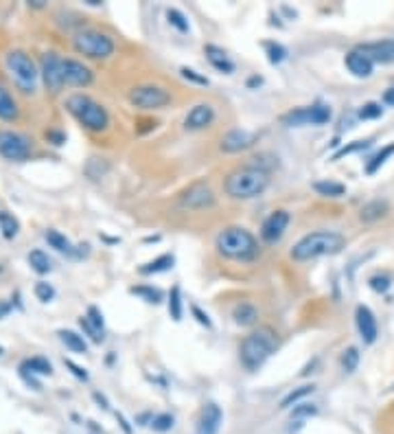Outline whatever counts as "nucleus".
<instances>
[{
    "label": "nucleus",
    "instance_id": "1",
    "mask_svg": "<svg viewBox=\"0 0 394 434\" xmlns=\"http://www.w3.org/2000/svg\"><path fill=\"white\" fill-rule=\"evenodd\" d=\"M269 187V173L263 167H241L228 173L223 189L235 200H252L259 198Z\"/></svg>",
    "mask_w": 394,
    "mask_h": 434
},
{
    "label": "nucleus",
    "instance_id": "2",
    "mask_svg": "<svg viewBox=\"0 0 394 434\" xmlns=\"http://www.w3.org/2000/svg\"><path fill=\"white\" fill-rule=\"evenodd\" d=\"M217 252L233 261H252L259 257V244L250 231L241 226H228L217 235Z\"/></svg>",
    "mask_w": 394,
    "mask_h": 434
},
{
    "label": "nucleus",
    "instance_id": "3",
    "mask_svg": "<svg viewBox=\"0 0 394 434\" xmlns=\"http://www.w3.org/2000/svg\"><path fill=\"white\" fill-rule=\"evenodd\" d=\"M344 248V237L333 231H315L300 239L292 248L294 261H311L326 254H338Z\"/></svg>",
    "mask_w": 394,
    "mask_h": 434
},
{
    "label": "nucleus",
    "instance_id": "4",
    "mask_svg": "<svg viewBox=\"0 0 394 434\" xmlns=\"http://www.w3.org/2000/svg\"><path fill=\"white\" fill-rule=\"evenodd\" d=\"M276 347H278L276 334L271 332L269 327H259L256 332L248 334L246 340L241 342V349H239L241 364H244L248 371L261 369L267 362V357L274 353Z\"/></svg>",
    "mask_w": 394,
    "mask_h": 434
},
{
    "label": "nucleus",
    "instance_id": "5",
    "mask_svg": "<svg viewBox=\"0 0 394 434\" xmlns=\"http://www.w3.org/2000/svg\"><path fill=\"white\" fill-rule=\"evenodd\" d=\"M66 108L74 118H77V123H81L90 132H103L110 125L108 110L88 95H70L66 99Z\"/></svg>",
    "mask_w": 394,
    "mask_h": 434
},
{
    "label": "nucleus",
    "instance_id": "6",
    "mask_svg": "<svg viewBox=\"0 0 394 434\" xmlns=\"http://www.w3.org/2000/svg\"><path fill=\"white\" fill-rule=\"evenodd\" d=\"M7 70L11 75L13 84L18 86V91H22L24 95H33L38 91V79L40 72L36 68V62L31 59V55L24 51H9L5 57Z\"/></svg>",
    "mask_w": 394,
    "mask_h": 434
},
{
    "label": "nucleus",
    "instance_id": "7",
    "mask_svg": "<svg viewBox=\"0 0 394 434\" xmlns=\"http://www.w3.org/2000/svg\"><path fill=\"white\" fill-rule=\"evenodd\" d=\"M74 51L90 59H108L114 53V40L95 29H84L72 40Z\"/></svg>",
    "mask_w": 394,
    "mask_h": 434
},
{
    "label": "nucleus",
    "instance_id": "8",
    "mask_svg": "<svg viewBox=\"0 0 394 434\" xmlns=\"http://www.w3.org/2000/svg\"><path fill=\"white\" fill-rule=\"evenodd\" d=\"M331 108L326 103L317 101L313 106H307V108H298V110H292L283 116V123L287 127H302V125H326L331 121Z\"/></svg>",
    "mask_w": 394,
    "mask_h": 434
},
{
    "label": "nucleus",
    "instance_id": "9",
    "mask_svg": "<svg viewBox=\"0 0 394 434\" xmlns=\"http://www.w3.org/2000/svg\"><path fill=\"white\" fill-rule=\"evenodd\" d=\"M0 156L9 162H22L31 156V141L20 132L0 130Z\"/></svg>",
    "mask_w": 394,
    "mask_h": 434
},
{
    "label": "nucleus",
    "instance_id": "10",
    "mask_svg": "<svg viewBox=\"0 0 394 434\" xmlns=\"http://www.w3.org/2000/svg\"><path fill=\"white\" fill-rule=\"evenodd\" d=\"M171 101V95L164 91L160 86H139L134 88L129 93V103L134 108H141V110H160L164 106H169Z\"/></svg>",
    "mask_w": 394,
    "mask_h": 434
},
{
    "label": "nucleus",
    "instance_id": "11",
    "mask_svg": "<svg viewBox=\"0 0 394 434\" xmlns=\"http://www.w3.org/2000/svg\"><path fill=\"white\" fill-rule=\"evenodd\" d=\"M42 79L47 84V88L51 93H59L64 88V59L57 53H44L42 55Z\"/></svg>",
    "mask_w": 394,
    "mask_h": 434
},
{
    "label": "nucleus",
    "instance_id": "12",
    "mask_svg": "<svg viewBox=\"0 0 394 434\" xmlns=\"http://www.w3.org/2000/svg\"><path fill=\"white\" fill-rule=\"evenodd\" d=\"M18 373L22 382L33 388V391H42V384L38 382V375H53V366L51 362L47 360V357H26L24 362H20L18 366Z\"/></svg>",
    "mask_w": 394,
    "mask_h": 434
},
{
    "label": "nucleus",
    "instance_id": "13",
    "mask_svg": "<svg viewBox=\"0 0 394 434\" xmlns=\"http://www.w3.org/2000/svg\"><path fill=\"white\" fill-rule=\"evenodd\" d=\"M180 208H208L215 204V193L208 185H191L182 196L178 198Z\"/></svg>",
    "mask_w": 394,
    "mask_h": 434
},
{
    "label": "nucleus",
    "instance_id": "14",
    "mask_svg": "<svg viewBox=\"0 0 394 434\" xmlns=\"http://www.w3.org/2000/svg\"><path fill=\"white\" fill-rule=\"evenodd\" d=\"M290 213L287 211H274L271 213L265 222H263V226H261V237H263V242L267 244H276L278 239L285 235L287 226H290Z\"/></svg>",
    "mask_w": 394,
    "mask_h": 434
},
{
    "label": "nucleus",
    "instance_id": "15",
    "mask_svg": "<svg viewBox=\"0 0 394 434\" xmlns=\"http://www.w3.org/2000/svg\"><path fill=\"white\" fill-rule=\"evenodd\" d=\"M357 51L366 55L372 64H392L394 62V40L361 44V47H357Z\"/></svg>",
    "mask_w": 394,
    "mask_h": 434
},
{
    "label": "nucleus",
    "instance_id": "16",
    "mask_svg": "<svg viewBox=\"0 0 394 434\" xmlns=\"http://www.w3.org/2000/svg\"><path fill=\"white\" fill-rule=\"evenodd\" d=\"M254 143H256V134L248 130H230L228 134H223L221 149L226 154H237V152H246Z\"/></svg>",
    "mask_w": 394,
    "mask_h": 434
},
{
    "label": "nucleus",
    "instance_id": "17",
    "mask_svg": "<svg viewBox=\"0 0 394 434\" xmlns=\"http://www.w3.org/2000/svg\"><path fill=\"white\" fill-rule=\"evenodd\" d=\"M355 323H357V332H359L361 340L366 344H372L379 336V329H377V320H375V313L370 311V307L359 305L355 309Z\"/></svg>",
    "mask_w": 394,
    "mask_h": 434
},
{
    "label": "nucleus",
    "instance_id": "18",
    "mask_svg": "<svg viewBox=\"0 0 394 434\" xmlns=\"http://www.w3.org/2000/svg\"><path fill=\"white\" fill-rule=\"evenodd\" d=\"M215 121V110L208 103H197L195 108H191V112L184 118V127L191 132H200L206 130L208 125H213Z\"/></svg>",
    "mask_w": 394,
    "mask_h": 434
},
{
    "label": "nucleus",
    "instance_id": "19",
    "mask_svg": "<svg viewBox=\"0 0 394 434\" xmlns=\"http://www.w3.org/2000/svg\"><path fill=\"white\" fill-rule=\"evenodd\" d=\"M95 79L93 70L77 59H64V82L68 86H90Z\"/></svg>",
    "mask_w": 394,
    "mask_h": 434
},
{
    "label": "nucleus",
    "instance_id": "20",
    "mask_svg": "<svg viewBox=\"0 0 394 434\" xmlns=\"http://www.w3.org/2000/svg\"><path fill=\"white\" fill-rule=\"evenodd\" d=\"M221 408L217 403H208L200 414V424H197V434H217L221 426Z\"/></svg>",
    "mask_w": 394,
    "mask_h": 434
},
{
    "label": "nucleus",
    "instance_id": "21",
    "mask_svg": "<svg viewBox=\"0 0 394 434\" xmlns=\"http://www.w3.org/2000/svg\"><path fill=\"white\" fill-rule=\"evenodd\" d=\"M346 68L351 70L355 77H361V79H366V77H370L372 75V70H375V64L370 62V59L363 55L361 51H351L346 55Z\"/></svg>",
    "mask_w": 394,
    "mask_h": 434
},
{
    "label": "nucleus",
    "instance_id": "22",
    "mask_svg": "<svg viewBox=\"0 0 394 434\" xmlns=\"http://www.w3.org/2000/svg\"><path fill=\"white\" fill-rule=\"evenodd\" d=\"M204 53L208 57V62L213 64V68H217L219 72H223V75L235 72V64L228 59V55H226L223 49L215 47V44H208V47H204Z\"/></svg>",
    "mask_w": 394,
    "mask_h": 434
},
{
    "label": "nucleus",
    "instance_id": "23",
    "mask_svg": "<svg viewBox=\"0 0 394 434\" xmlns=\"http://www.w3.org/2000/svg\"><path fill=\"white\" fill-rule=\"evenodd\" d=\"M233 318L239 327H252L259 320V309L248 301H241L233 307Z\"/></svg>",
    "mask_w": 394,
    "mask_h": 434
},
{
    "label": "nucleus",
    "instance_id": "24",
    "mask_svg": "<svg viewBox=\"0 0 394 434\" xmlns=\"http://www.w3.org/2000/svg\"><path fill=\"white\" fill-rule=\"evenodd\" d=\"M44 239H47V244L51 246V248H55L57 252H62V254H68V257H77V248H74L72 244H70V239L66 237V235H62L59 231H55V228H49L47 233H44Z\"/></svg>",
    "mask_w": 394,
    "mask_h": 434
},
{
    "label": "nucleus",
    "instance_id": "25",
    "mask_svg": "<svg viewBox=\"0 0 394 434\" xmlns=\"http://www.w3.org/2000/svg\"><path fill=\"white\" fill-rule=\"evenodd\" d=\"M173 263H175V257H173V254H171V252H164V254H160V257H156L154 261H149V263L141 265V268H139V274H143V277L160 274V272L171 270Z\"/></svg>",
    "mask_w": 394,
    "mask_h": 434
},
{
    "label": "nucleus",
    "instance_id": "26",
    "mask_svg": "<svg viewBox=\"0 0 394 434\" xmlns=\"http://www.w3.org/2000/svg\"><path fill=\"white\" fill-rule=\"evenodd\" d=\"M57 336L66 344V349H70L72 353H88V342L81 334L72 332V329H59Z\"/></svg>",
    "mask_w": 394,
    "mask_h": 434
},
{
    "label": "nucleus",
    "instance_id": "27",
    "mask_svg": "<svg viewBox=\"0 0 394 434\" xmlns=\"http://www.w3.org/2000/svg\"><path fill=\"white\" fill-rule=\"evenodd\" d=\"M18 118V106L13 101L11 93L0 84V121H16Z\"/></svg>",
    "mask_w": 394,
    "mask_h": 434
},
{
    "label": "nucleus",
    "instance_id": "28",
    "mask_svg": "<svg viewBox=\"0 0 394 434\" xmlns=\"http://www.w3.org/2000/svg\"><path fill=\"white\" fill-rule=\"evenodd\" d=\"M388 213V202L386 200H372L359 211L361 222H377Z\"/></svg>",
    "mask_w": 394,
    "mask_h": 434
},
{
    "label": "nucleus",
    "instance_id": "29",
    "mask_svg": "<svg viewBox=\"0 0 394 434\" xmlns=\"http://www.w3.org/2000/svg\"><path fill=\"white\" fill-rule=\"evenodd\" d=\"M29 265L33 268L38 274H49L53 270V261L44 250H31L29 252Z\"/></svg>",
    "mask_w": 394,
    "mask_h": 434
},
{
    "label": "nucleus",
    "instance_id": "30",
    "mask_svg": "<svg viewBox=\"0 0 394 434\" xmlns=\"http://www.w3.org/2000/svg\"><path fill=\"white\" fill-rule=\"evenodd\" d=\"M313 191L322 198H340L346 193V187L342 183H333V180H317L313 183Z\"/></svg>",
    "mask_w": 394,
    "mask_h": 434
},
{
    "label": "nucleus",
    "instance_id": "31",
    "mask_svg": "<svg viewBox=\"0 0 394 434\" xmlns=\"http://www.w3.org/2000/svg\"><path fill=\"white\" fill-rule=\"evenodd\" d=\"M390 156H394V143H390V145L381 147V152H377V154H375V156L366 162V173H368V176L377 173L379 169L384 167L386 160H388Z\"/></svg>",
    "mask_w": 394,
    "mask_h": 434
},
{
    "label": "nucleus",
    "instance_id": "32",
    "mask_svg": "<svg viewBox=\"0 0 394 434\" xmlns=\"http://www.w3.org/2000/svg\"><path fill=\"white\" fill-rule=\"evenodd\" d=\"M0 231H3V237L5 239H13V237L20 233V222L13 217L11 213L0 211Z\"/></svg>",
    "mask_w": 394,
    "mask_h": 434
},
{
    "label": "nucleus",
    "instance_id": "33",
    "mask_svg": "<svg viewBox=\"0 0 394 434\" xmlns=\"http://www.w3.org/2000/svg\"><path fill=\"white\" fill-rule=\"evenodd\" d=\"M311 393H313V384H305V386H300V388H296V391H292L290 395H285V397H283V401H281V408H283V410L292 408V406H296V403H298L300 399L309 397Z\"/></svg>",
    "mask_w": 394,
    "mask_h": 434
},
{
    "label": "nucleus",
    "instance_id": "34",
    "mask_svg": "<svg viewBox=\"0 0 394 434\" xmlns=\"http://www.w3.org/2000/svg\"><path fill=\"white\" fill-rule=\"evenodd\" d=\"M129 292L136 294V296H141L143 301H147L151 305H160L162 303V292L158 288H151V286H134Z\"/></svg>",
    "mask_w": 394,
    "mask_h": 434
},
{
    "label": "nucleus",
    "instance_id": "35",
    "mask_svg": "<svg viewBox=\"0 0 394 434\" xmlns=\"http://www.w3.org/2000/svg\"><path fill=\"white\" fill-rule=\"evenodd\" d=\"M263 47H265V53H267V59H269V64H283L285 59H287V49L283 47L281 42H263Z\"/></svg>",
    "mask_w": 394,
    "mask_h": 434
},
{
    "label": "nucleus",
    "instance_id": "36",
    "mask_svg": "<svg viewBox=\"0 0 394 434\" xmlns=\"http://www.w3.org/2000/svg\"><path fill=\"white\" fill-rule=\"evenodd\" d=\"M169 316L175 323L182 320V290H180V286H173L169 292Z\"/></svg>",
    "mask_w": 394,
    "mask_h": 434
},
{
    "label": "nucleus",
    "instance_id": "37",
    "mask_svg": "<svg viewBox=\"0 0 394 434\" xmlns=\"http://www.w3.org/2000/svg\"><path fill=\"white\" fill-rule=\"evenodd\" d=\"M166 22L178 29L180 33H189V20L180 9H166Z\"/></svg>",
    "mask_w": 394,
    "mask_h": 434
},
{
    "label": "nucleus",
    "instance_id": "38",
    "mask_svg": "<svg viewBox=\"0 0 394 434\" xmlns=\"http://www.w3.org/2000/svg\"><path fill=\"white\" fill-rule=\"evenodd\" d=\"M173 424H175V419L169 412H160L156 417H151V421H149V426L154 432H169L173 428Z\"/></svg>",
    "mask_w": 394,
    "mask_h": 434
},
{
    "label": "nucleus",
    "instance_id": "39",
    "mask_svg": "<svg viewBox=\"0 0 394 434\" xmlns=\"http://www.w3.org/2000/svg\"><path fill=\"white\" fill-rule=\"evenodd\" d=\"M366 147H370V141H353L351 145L340 147L338 152L331 156V160L336 162V160H340V158H344V156H348V154H357V152H361V149H366Z\"/></svg>",
    "mask_w": 394,
    "mask_h": 434
},
{
    "label": "nucleus",
    "instance_id": "40",
    "mask_svg": "<svg viewBox=\"0 0 394 434\" xmlns=\"http://www.w3.org/2000/svg\"><path fill=\"white\" fill-rule=\"evenodd\" d=\"M342 369L346 371V373H353L355 369H357V364H359V349L357 347H348L344 353H342Z\"/></svg>",
    "mask_w": 394,
    "mask_h": 434
},
{
    "label": "nucleus",
    "instance_id": "41",
    "mask_svg": "<svg viewBox=\"0 0 394 434\" xmlns=\"http://www.w3.org/2000/svg\"><path fill=\"white\" fill-rule=\"evenodd\" d=\"M368 283H370V288H372L375 292H379V294H386V292L390 290V286H392V274H390V272L375 274V277H370V279H368Z\"/></svg>",
    "mask_w": 394,
    "mask_h": 434
},
{
    "label": "nucleus",
    "instance_id": "42",
    "mask_svg": "<svg viewBox=\"0 0 394 434\" xmlns=\"http://www.w3.org/2000/svg\"><path fill=\"white\" fill-rule=\"evenodd\" d=\"M381 114H384L381 103H375V101L366 103V106H361L359 112H357V116L361 118V121H372V118H379Z\"/></svg>",
    "mask_w": 394,
    "mask_h": 434
},
{
    "label": "nucleus",
    "instance_id": "43",
    "mask_svg": "<svg viewBox=\"0 0 394 434\" xmlns=\"http://www.w3.org/2000/svg\"><path fill=\"white\" fill-rule=\"evenodd\" d=\"M33 292L38 296V301H42V303H51L55 298V288L51 286V283H47V281H38Z\"/></svg>",
    "mask_w": 394,
    "mask_h": 434
},
{
    "label": "nucleus",
    "instance_id": "44",
    "mask_svg": "<svg viewBox=\"0 0 394 434\" xmlns=\"http://www.w3.org/2000/svg\"><path fill=\"white\" fill-rule=\"evenodd\" d=\"M86 318H88V323L93 325L95 329H99V332L103 334V329H105V320H103V313H101V309L99 307H88V313H86Z\"/></svg>",
    "mask_w": 394,
    "mask_h": 434
},
{
    "label": "nucleus",
    "instance_id": "45",
    "mask_svg": "<svg viewBox=\"0 0 394 434\" xmlns=\"http://www.w3.org/2000/svg\"><path fill=\"white\" fill-rule=\"evenodd\" d=\"M180 72H182V77L189 79V82H193V84H197V86H208V84H210V82L204 77V75H200V72L193 70V68H189V66H182Z\"/></svg>",
    "mask_w": 394,
    "mask_h": 434
},
{
    "label": "nucleus",
    "instance_id": "46",
    "mask_svg": "<svg viewBox=\"0 0 394 434\" xmlns=\"http://www.w3.org/2000/svg\"><path fill=\"white\" fill-rule=\"evenodd\" d=\"M79 327L84 329V334H86L90 340H93V342H97V344H99V342H103V334L99 332V329H95L93 325H90L86 316H81V318H79Z\"/></svg>",
    "mask_w": 394,
    "mask_h": 434
},
{
    "label": "nucleus",
    "instance_id": "47",
    "mask_svg": "<svg viewBox=\"0 0 394 434\" xmlns=\"http://www.w3.org/2000/svg\"><path fill=\"white\" fill-rule=\"evenodd\" d=\"M313 414H317V408L313 403H296V408L292 410V419H305Z\"/></svg>",
    "mask_w": 394,
    "mask_h": 434
},
{
    "label": "nucleus",
    "instance_id": "48",
    "mask_svg": "<svg viewBox=\"0 0 394 434\" xmlns=\"http://www.w3.org/2000/svg\"><path fill=\"white\" fill-rule=\"evenodd\" d=\"M191 311H193L195 320L200 323L202 327H206V329H213V320H210V316H208V313H206L200 305H191Z\"/></svg>",
    "mask_w": 394,
    "mask_h": 434
},
{
    "label": "nucleus",
    "instance_id": "49",
    "mask_svg": "<svg viewBox=\"0 0 394 434\" xmlns=\"http://www.w3.org/2000/svg\"><path fill=\"white\" fill-rule=\"evenodd\" d=\"M64 364H66V369H70V373L77 380H81V382H88V373H86V369H81V366H77L72 360H64Z\"/></svg>",
    "mask_w": 394,
    "mask_h": 434
},
{
    "label": "nucleus",
    "instance_id": "50",
    "mask_svg": "<svg viewBox=\"0 0 394 434\" xmlns=\"http://www.w3.org/2000/svg\"><path fill=\"white\" fill-rule=\"evenodd\" d=\"M47 139L53 141V145H62V143H66V137H64L62 132H49V134H47Z\"/></svg>",
    "mask_w": 394,
    "mask_h": 434
},
{
    "label": "nucleus",
    "instance_id": "51",
    "mask_svg": "<svg viewBox=\"0 0 394 434\" xmlns=\"http://www.w3.org/2000/svg\"><path fill=\"white\" fill-rule=\"evenodd\" d=\"M93 397H95V401L99 403V406H101L103 410H108V408H110V406H108V399H105L101 393H93Z\"/></svg>",
    "mask_w": 394,
    "mask_h": 434
},
{
    "label": "nucleus",
    "instance_id": "52",
    "mask_svg": "<svg viewBox=\"0 0 394 434\" xmlns=\"http://www.w3.org/2000/svg\"><path fill=\"white\" fill-rule=\"evenodd\" d=\"M384 103H388V106H394V86L388 88V91L384 93Z\"/></svg>",
    "mask_w": 394,
    "mask_h": 434
},
{
    "label": "nucleus",
    "instance_id": "53",
    "mask_svg": "<svg viewBox=\"0 0 394 434\" xmlns=\"http://www.w3.org/2000/svg\"><path fill=\"white\" fill-rule=\"evenodd\" d=\"M9 311H11V305H9V303H3V301H0V320H3V318H7V316H9Z\"/></svg>",
    "mask_w": 394,
    "mask_h": 434
},
{
    "label": "nucleus",
    "instance_id": "54",
    "mask_svg": "<svg viewBox=\"0 0 394 434\" xmlns=\"http://www.w3.org/2000/svg\"><path fill=\"white\" fill-rule=\"evenodd\" d=\"M116 419H118V424H120V426H123V430H125V434H132V428L127 426V421H125V417H123V414H118V412H116Z\"/></svg>",
    "mask_w": 394,
    "mask_h": 434
},
{
    "label": "nucleus",
    "instance_id": "55",
    "mask_svg": "<svg viewBox=\"0 0 394 434\" xmlns=\"http://www.w3.org/2000/svg\"><path fill=\"white\" fill-rule=\"evenodd\" d=\"M261 84H263V79H261V77H252V79L248 82V86H250V88H252V86H261Z\"/></svg>",
    "mask_w": 394,
    "mask_h": 434
},
{
    "label": "nucleus",
    "instance_id": "56",
    "mask_svg": "<svg viewBox=\"0 0 394 434\" xmlns=\"http://www.w3.org/2000/svg\"><path fill=\"white\" fill-rule=\"evenodd\" d=\"M29 5H33V7H44V0H31Z\"/></svg>",
    "mask_w": 394,
    "mask_h": 434
},
{
    "label": "nucleus",
    "instance_id": "57",
    "mask_svg": "<svg viewBox=\"0 0 394 434\" xmlns=\"http://www.w3.org/2000/svg\"><path fill=\"white\" fill-rule=\"evenodd\" d=\"M5 355V347H0V357H3Z\"/></svg>",
    "mask_w": 394,
    "mask_h": 434
}]
</instances>
